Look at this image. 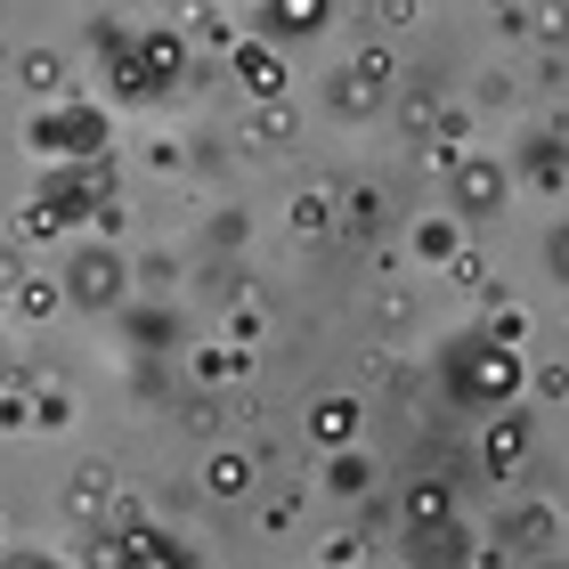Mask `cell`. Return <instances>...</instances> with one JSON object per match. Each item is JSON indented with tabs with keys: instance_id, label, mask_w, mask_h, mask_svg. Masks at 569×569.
Returning <instances> with one entry per match:
<instances>
[{
	"instance_id": "cell-2",
	"label": "cell",
	"mask_w": 569,
	"mask_h": 569,
	"mask_svg": "<svg viewBox=\"0 0 569 569\" xmlns=\"http://www.w3.org/2000/svg\"><path fill=\"white\" fill-rule=\"evenodd\" d=\"M293 228H301V237H326V228H333V196L309 188V196L293 203Z\"/></svg>"
},
{
	"instance_id": "cell-3",
	"label": "cell",
	"mask_w": 569,
	"mask_h": 569,
	"mask_svg": "<svg viewBox=\"0 0 569 569\" xmlns=\"http://www.w3.org/2000/svg\"><path fill=\"white\" fill-rule=\"evenodd\" d=\"M350 399H318V416H309V431H318V439H350Z\"/></svg>"
},
{
	"instance_id": "cell-4",
	"label": "cell",
	"mask_w": 569,
	"mask_h": 569,
	"mask_svg": "<svg viewBox=\"0 0 569 569\" xmlns=\"http://www.w3.org/2000/svg\"><path fill=\"white\" fill-rule=\"evenodd\" d=\"M333 488H367V456H342V463H333Z\"/></svg>"
},
{
	"instance_id": "cell-1",
	"label": "cell",
	"mask_w": 569,
	"mask_h": 569,
	"mask_svg": "<svg viewBox=\"0 0 569 569\" xmlns=\"http://www.w3.org/2000/svg\"><path fill=\"white\" fill-rule=\"evenodd\" d=\"M203 488H212V497H244V488H252V463H244V456H212V463H203Z\"/></svg>"
},
{
	"instance_id": "cell-5",
	"label": "cell",
	"mask_w": 569,
	"mask_h": 569,
	"mask_svg": "<svg viewBox=\"0 0 569 569\" xmlns=\"http://www.w3.org/2000/svg\"><path fill=\"white\" fill-rule=\"evenodd\" d=\"M73 293H90V301H107V293H114V277H107V269H98V261H90V269H82V284H73Z\"/></svg>"
}]
</instances>
